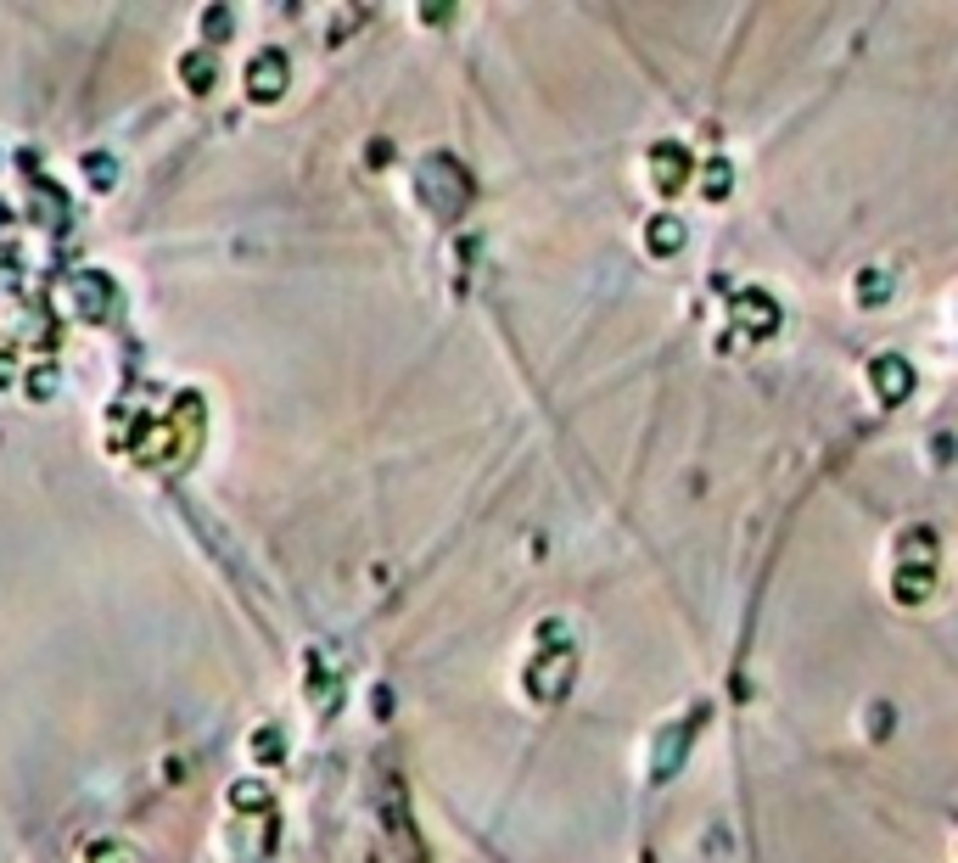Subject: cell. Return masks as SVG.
Returning a JSON list of instances; mask_svg holds the SVG:
<instances>
[{"mask_svg": "<svg viewBox=\"0 0 958 863\" xmlns=\"http://www.w3.org/2000/svg\"><path fill=\"white\" fill-rule=\"evenodd\" d=\"M286 85V57L281 51H264V57H253V68H247V90H253V101H275Z\"/></svg>", "mask_w": 958, "mask_h": 863, "instance_id": "1", "label": "cell"}, {"mask_svg": "<svg viewBox=\"0 0 958 863\" xmlns=\"http://www.w3.org/2000/svg\"><path fill=\"white\" fill-rule=\"evenodd\" d=\"M29 393H57V370H34V376H29Z\"/></svg>", "mask_w": 958, "mask_h": 863, "instance_id": "3", "label": "cell"}, {"mask_svg": "<svg viewBox=\"0 0 958 863\" xmlns=\"http://www.w3.org/2000/svg\"><path fill=\"white\" fill-rule=\"evenodd\" d=\"M185 79H191V90H208V85H213L208 57H191V62H185Z\"/></svg>", "mask_w": 958, "mask_h": 863, "instance_id": "2", "label": "cell"}]
</instances>
